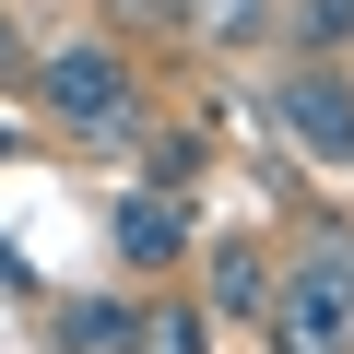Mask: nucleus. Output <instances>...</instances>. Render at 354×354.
Masks as SVG:
<instances>
[{
    "mask_svg": "<svg viewBox=\"0 0 354 354\" xmlns=\"http://www.w3.org/2000/svg\"><path fill=\"white\" fill-rule=\"evenodd\" d=\"M0 165H12V118H0Z\"/></svg>",
    "mask_w": 354,
    "mask_h": 354,
    "instance_id": "obj_13",
    "label": "nucleus"
},
{
    "mask_svg": "<svg viewBox=\"0 0 354 354\" xmlns=\"http://www.w3.org/2000/svg\"><path fill=\"white\" fill-rule=\"evenodd\" d=\"M118 24H177V0H106Z\"/></svg>",
    "mask_w": 354,
    "mask_h": 354,
    "instance_id": "obj_11",
    "label": "nucleus"
},
{
    "mask_svg": "<svg viewBox=\"0 0 354 354\" xmlns=\"http://www.w3.org/2000/svg\"><path fill=\"white\" fill-rule=\"evenodd\" d=\"M36 106H48L59 142H142V71H130L106 36L48 48V59H36Z\"/></svg>",
    "mask_w": 354,
    "mask_h": 354,
    "instance_id": "obj_2",
    "label": "nucleus"
},
{
    "mask_svg": "<svg viewBox=\"0 0 354 354\" xmlns=\"http://www.w3.org/2000/svg\"><path fill=\"white\" fill-rule=\"evenodd\" d=\"M272 130L307 153V165H354V83L330 71V59H295V71H272Z\"/></svg>",
    "mask_w": 354,
    "mask_h": 354,
    "instance_id": "obj_3",
    "label": "nucleus"
},
{
    "mask_svg": "<svg viewBox=\"0 0 354 354\" xmlns=\"http://www.w3.org/2000/svg\"><path fill=\"white\" fill-rule=\"evenodd\" d=\"M260 342H272V354H354V225H342V213H307L295 248L272 260Z\"/></svg>",
    "mask_w": 354,
    "mask_h": 354,
    "instance_id": "obj_1",
    "label": "nucleus"
},
{
    "mask_svg": "<svg viewBox=\"0 0 354 354\" xmlns=\"http://www.w3.org/2000/svg\"><path fill=\"white\" fill-rule=\"evenodd\" d=\"M213 165V130L189 118V130H153V177H142V189H177V201H189V177Z\"/></svg>",
    "mask_w": 354,
    "mask_h": 354,
    "instance_id": "obj_8",
    "label": "nucleus"
},
{
    "mask_svg": "<svg viewBox=\"0 0 354 354\" xmlns=\"http://www.w3.org/2000/svg\"><path fill=\"white\" fill-rule=\"evenodd\" d=\"M260 295H272V248H260V236H213V260H201V319H260Z\"/></svg>",
    "mask_w": 354,
    "mask_h": 354,
    "instance_id": "obj_5",
    "label": "nucleus"
},
{
    "mask_svg": "<svg viewBox=\"0 0 354 354\" xmlns=\"http://www.w3.org/2000/svg\"><path fill=\"white\" fill-rule=\"evenodd\" d=\"M106 248H118L130 272H177V260H201V225H189L177 189H118V201H106Z\"/></svg>",
    "mask_w": 354,
    "mask_h": 354,
    "instance_id": "obj_4",
    "label": "nucleus"
},
{
    "mask_svg": "<svg viewBox=\"0 0 354 354\" xmlns=\"http://www.w3.org/2000/svg\"><path fill=\"white\" fill-rule=\"evenodd\" d=\"M118 342H130V307L118 295H71L59 307V354H118Z\"/></svg>",
    "mask_w": 354,
    "mask_h": 354,
    "instance_id": "obj_7",
    "label": "nucleus"
},
{
    "mask_svg": "<svg viewBox=\"0 0 354 354\" xmlns=\"http://www.w3.org/2000/svg\"><path fill=\"white\" fill-rule=\"evenodd\" d=\"M260 12H272V0H177V24H189V36H260Z\"/></svg>",
    "mask_w": 354,
    "mask_h": 354,
    "instance_id": "obj_9",
    "label": "nucleus"
},
{
    "mask_svg": "<svg viewBox=\"0 0 354 354\" xmlns=\"http://www.w3.org/2000/svg\"><path fill=\"white\" fill-rule=\"evenodd\" d=\"M118 354H213L201 295H153V307H130V342H118Z\"/></svg>",
    "mask_w": 354,
    "mask_h": 354,
    "instance_id": "obj_6",
    "label": "nucleus"
},
{
    "mask_svg": "<svg viewBox=\"0 0 354 354\" xmlns=\"http://www.w3.org/2000/svg\"><path fill=\"white\" fill-rule=\"evenodd\" d=\"M12 71H24V24L0 12V83H12Z\"/></svg>",
    "mask_w": 354,
    "mask_h": 354,
    "instance_id": "obj_12",
    "label": "nucleus"
},
{
    "mask_svg": "<svg viewBox=\"0 0 354 354\" xmlns=\"http://www.w3.org/2000/svg\"><path fill=\"white\" fill-rule=\"evenodd\" d=\"M295 36L330 59V48H354V0H307V12H295Z\"/></svg>",
    "mask_w": 354,
    "mask_h": 354,
    "instance_id": "obj_10",
    "label": "nucleus"
}]
</instances>
